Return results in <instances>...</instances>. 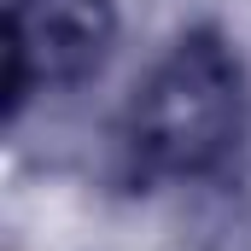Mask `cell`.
Returning a JSON list of instances; mask_svg holds the SVG:
<instances>
[{
	"instance_id": "1",
	"label": "cell",
	"mask_w": 251,
	"mask_h": 251,
	"mask_svg": "<svg viewBox=\"0 0 251 251\" xmlns=\"http://www.w3.org/2000/svg\"><path fill=\"white\" fill-rule=\"evenodd\" d=\"M246 134V70L216 29L181 35L128 105L123 152L140 181L216 176Z\"/></svg>"
},
{
	"instance_id": "2",
	"label": "cell",
	"mask_w": 251,
	"mask_h": 251,
	"mask_svg": "<svg viewBox=\"0 0 251 251\" xmlns=\"http://www.w3.org/2000/svg\"><path fill=\"white\" fill-rule=\"evenodd\" d=\"M111 0H12L6 12V105L76 88L111 53Z\"/></svg>"
}]
</instances>
